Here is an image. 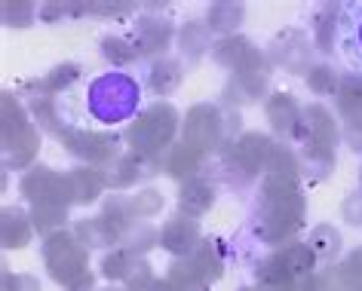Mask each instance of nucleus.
Returning a JSON list of instances; mask_svg holds the SVG:
<instances>
[{
  "mask_svg": "<svg viewBox=\"0 0 362 291\" xmlns=\"http://www.w3.org/2000/svg\"><path fill=\"white\" fill-rule=\"evenodd\" d=\"M144 89L139 77L123 68H107L89 77L83 89V111L95 126L114 129V126L129 123L141 111Z\"/></svg>",
  "mask_w": 362,
  "mask_h": 291,
  "instance_id": "obj_1",
  "label": "nucleus"
},
{
  "mask_svg": "<svg viewBox=\"0 0 362 291\" xmlns=\"http://www.w3.org/2000/svg\"><path fill=\"white\" fill-rule=\"evenodd\" d=\"M338 52L347 65L362 74V0H347L338 10V28H334Z\"/></svg>",
  "mask_w": 362,
  "mask_h": 291,
  "instance_id": "obj_2",
  "label": "nucleus"
}]
</instances>
